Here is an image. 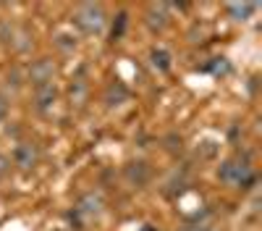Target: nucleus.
I'll return each instance as SVG.
<instances>
[{
    "instance_id": "nucleus-1",
    "label": "nucleus",
    "mask_w": 262,
    "mask_h": 231,
    "mask_svg": "<svg viewBox=\"0 0 262 231\" xmlns=\"http://www.w3.org/2000/svg\"><path fill=\"white\" fill-rule=\"evenodd\" d=\"M217 176H221V181L231 184V186H252L254 184V168L247 158H228L221 163V168H217Z\"/></svg>"
},
{
    "instance_id": "nucleus-2",
    "label": "nucleus",
    "mask_w": 262,
    "mask_h": 231,
    "mask_svg": "<svg viewBox=\"0 0 262 231\" xmlns=\"http://www.w3.org/2000/svg\"><path fill=\"white\" fill-rule=\"evenodd\" d=\"M71 21H74V27L79 32H84V34H100L107 24V16H105L100 3H81L74 11Z\"/></svg>"
},
{
    "instance_id": "nucleus-3",
    "label": "nucleus",
    "mask_w": 262,
    "mask_h": 231,
    "mask_svg": "<svg viewBox=\"0 0 262 231\" xmlns=\"http://www.w3.org/2000/svg\"><path fill=\"white\" fill-rule=\"evenodd\" d=\"M55 74H58V66H55L53 58H37V60H32V66L27 69V81L32 84L34 90H39V87L53 84Z\"/></svg>"
},
{
    "instance_id": "nucleus-4",
    "label": "nucleus",
    "mask_w": 262,
    "mask_h": 231,
    "mask_svg": "<svg viewBox=\"0 0 262 231\" xmlns=\"http://www.w3.org/2000/svg\"><path fill=\"white\" fill-rule=\"evenodd\" d=\"M123 179L128 181V186H134V189H142L149 184L152 179V168L147 160H131L123 165Z\"/></svg>"
},
{
    "instance_id": "nucleus-5",
    "label": "nucleus",
    "mask_w": 262,
    "mask_h": 231,
    "mask_svg": "<svg viewBox=\"0 0 262 231\" xmlns=\"http://www.w3.org/2000/svg\"><path fill=\"white\" fill-rule=\"evenodd\" d=\"M102 207H105V202H102V197L97 192H86V195H81L76 200L74 216L76 218H84V221H92V218H97L102 213Z\"/></svg>"
},
{
    "instance_id": "nucleus-6",
    "label": "nucleus",
    "mask_w": 262,
    "mask_h": 231,
    "mask_svg": "<svg viewBox=\"0 0 262 231\" xmlns=\"http://www.w3.org/2000/svg\"><path fill=\"white\" fill-rule=\"evenodd\" d=\"M37 163H39V147L34 142H18L13 153V165H18L21 171H32Z\"/></svg>"
},
{
    "instance_id": "nucleus-7",
    "label": "nucleus",
    "mask_w": 262,
    "mask_h": 231,
    "mask_svg": "<svg viewBox=\"0 0 262 231\" xmlns=\"http://www.w3.org/2000/svg\"><path fill=\"white\" fill-rule=\"evenodd\" d=\"M144 21H147V27L149 32H165L168 27V6L165 3H155V6H149L147 13H144Z\"/></svg>"
},
{
    "instance_id": "nucleus-8",
    "label": "nucleus",
    "mask_w": 262,
    "mask_h": 231,
    "mask_svg": "<svg viewBox=\"0 0 262 231\" xmlns=\"http://www.w3.org/2000/svg\"><path fill=\"white\" fill-rule=\"evenodd\" d=\"M128 97H131V92H128V87L123 81H111L102 92V100H105L107 108H118V105L128 102Z\"/></svg>"
},
{
    "instance_id": "nucleus-9",
    "label": "nucleus",
    "mask_w": 262,
    "mask_h": 231,
    "mask_svg": "<svg viewBox=\"0 0 262 231\" xmlns=\"http://www.w3.org/2000/svg\"><path fill=\"white\" fill-rule=\"evenodd\" d=\"M55 102H58L55 84H48V87L34 90V111H37V113H50Z\"/></svg>"
},
{
    "instance_id": "nucleus-10",
    "label": "nucleus",
    "mask_w": 262,
    "mask_h": 231,
    "mask_svg": "<svg viewBox=\"0 0 262 231\" xmlns=\"http://www.w3.org/2000/svg\"><path fill=\"white\" fill-rule=\"evenodd\" d=\"M86 97H90V87H86L84 79H74L71 87H69V102L71 108H84Z\"/></svg>"
},
{
    "instance_id": "nucleus-11",
    "label": "nucleus",
    "mask_w": 262,
    "mask_h": 231,
    "mask_svg": "<svg viewBox=\"0 0 262 231\" xmlns=\"http://www.w3.org/2000/svg\"><path fill=\"white\" fill-rule=\"evenodd\" d=\"M32 32L27 29V27H13V34H11V42L8 45L16 50V53H27L29 48H32Z\"/></svg>"
},
{
    "instance_id": "nucleus-12",
    "label": "nucleus",
    "mask_w": 262,
    "mask_h": 231,
    "mask_svg": "<svg viewBox=\"0 0 262 231\" xmlns=\"http://www.w3.org/2000/svg\"><path fill=\"white\" fill-rule=\"evenodd\" d=\"M149 63H152V69H155V71L165 74V71H170V53L163 50V48H152L149 50Z\"/></svg>"
},
{
    "instance_id": "nucleus-13",
    "label": "nucleus",
    "mask_w": 262,
    "mask_h": 231,
    "mask_svg": "<svg viewBox=\"0 0 262 231\" xmlns=\"http://www.w3.org/2000/svg\"><path fill=\"white\" fill-rule=\"evenodd\" d=\"M226 11H228V16H231L233 21H247V18L257 11V3H228Z\"/></svg>"
},
{
    "instance_id": "nucleus-14",
    "label": "nucleus",
    "mask_w": 262,
    "mask_h": 231,
    "mask_svg": "<svg viewBox=\"0 0 262 231\" xmlns=\"http://www.w3.org/2000/svg\"><path fill=\"white\" fill-rule=\"evenodd\" d=\"M126 24H128V16H126V13H118V18H116V24H113V32H111L113 42L123 37V29H126Z\"/></svg>"
},
{
    "instance_id": "nucleus-15",
    "label": "nucleus",
    "mask_w": 262,
    "mask_h": 231,
    "mask_svg": "<svg viewBox=\"0 0 262 231\" xmlns=\"http://www.w3.org/2000/svg\"><path fill=\"white\" fill-rule=\"evenodd\" d=\"M55 45H58V48H63V50H74V48H76V37L60 32V34L55 37Z\"/></svg>"
},
{
    "instance_id": "nucleus-16",
    "label": "nucleus",
    "mask_w": 262,
    "mask_h": 231,
    "mask_svg": "<svg viewBox=\"0 0 262 231\" xmlns=\"http://www.w3.org/2000/svg\"><path fill=\"white\" fill-rule=\"evenodd\" d=\"M181 144H184V139L179 134H168L165 137V150L168 153H181Z\"/></svg>"
},
{
    "instance_id": "nucleus-17",
    "label": "nucleus",
    "mask_w": 262,
    "mask_h": 231,
    "mask_svg": "<svg viewBox=\"0 0 262 231\" xmlns=\"http://www.w3.org/2000/svg\"><path fill=\"white\" fill-rule=\"evenodd\" d=\"M11 34H13V24L11 21H0V42H11Z\"/></svg>"
},
{
    "instance_id": "nucleus-18",
    "label": "nucleus",
    "mask_w": 262,
    "mask_h": 231,
    "mask_svg": "<svg viewBox=\"0 0 262 231\" xmlns=\"http://www.w3.org/2000/svg\"><path fill=\"white\" fill-rule=\"evenodd\" d=\"M6 79H8V81H6L8 87H13V90H18V87H21V76H18V69H11Z\"/></svg>"
},
{
    "instance_id": "nucleus-19",
    "label": "nucleus",
    "mask_w": 262,
    "mask_h": 231,
    "mask_svg": "<svg viewBox=\"0 0 262 231\" xmlns=\"http://www.w3.org/2000/svg\"><path fill=\"white\" fill-rule=\"evenodd\" d=\"M8 174H11V158H6L0 153V179H6Z\"/></svg>"
},
{
    "instance_id": "nucleus-20",
    "label": "nucleus",
    "mask_w": 262,
    "mask_h": 231,
    "mask_svg": "<svg viewBox=\"0 0 262 231\" xmlns=\"http://www.w3.org/2000/svg\"><path fill=\"white\" fill-rule=\"evenodd\" d=\"M6 113H8V102H6V97L0 95V121L6 118Z\"/></svg>"
}]
</instances>
